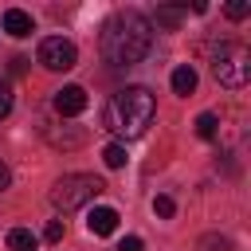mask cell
<instances>
[{
	"instance_id": "3957f363",
	"label": "cell",
	"mask_w": 251,
	"mask_h": 251,
	"mask_svg": "<svg viewBox=\"0 0 251 251\" xmlns=\"http://www.w3.org/2000/svg\"><path fill=\"white\" fill-rule=\"evenodd\" d=\"M102 188H106V184H102L94 173H67V176H59L55 188H51V208H55V212H75V208H82L86 200H94Z\"/></svg>"
},
{
	"instance_id": "52a82bcc",
	"label": "cell",
	"mask_w": 251,
	"mask_h": 251,
	"mask_svg": "<svg viewBox=\"0 0 251 251\" xmlns=\"http://www.w3.org/2000/svg\"><path fill=\"white\" fill-rule=\"evenodd\" d=\"M0 24H4V31H8L12 39H24V35H31V31H35V20H31L24 8H8Z\"/></svg>"
},
{
	"instance_id": "ba28073f",
	"label": "cell",
	"mask_w": 251,
	"mask_h": 251,
	"mask_svg": "<svg viewBox=\"0 0 251 251\" xmlns=\"http://www.w3.org/2000/svg\"><path fill=\"white\" fill-rule=\"evenodd\" d=\"M86 227H90V235H114L118 231V212L114 208H90V216H86Z\"/></svg>"
},
{
	"instance_id": "5b68a950",
	"label": "cell",
	"mask_w": 251,
	"mask_h": 251,
	"mask_svg": "<svg viewBox=\"0 0 251 251\" xmlns=\"http://www.w3.org/2000/svg\"><path fill=\"white\" fill-rule=\"evenodd\" d=\"M35 59H39L47 71H71V67L78 63V47H75L71 39H63V35H47V39H39Z\"/></svg>"
},
{
	"instance_id": "6da1fadb",
	"label": "cell",
	"mask_w": 251,
	"mask_h": 251,
	"mask_svg": "<svg viewBox=\"0 0 251 251\" xmlns=\"http://www.w3.org/2000/svg\"><path fill=\"white\" fill-rule=\"evenodd\" d=\"M149 43H153V24L141 16V12H118L106 20L102 27V55L106 63L114 67H133L149 55Z\"/></svg>"
},
{
	"instance_id": "277c9868",
	"label": "cell",
	"mask_w": 251,
	"mask_h": 251,
	"mask_svg": "<svg viewBox=\"0 0 251 251\" xmlns=\"http://www.w3.org/2000/svg\"><path fill=\"white\" fill-rule=\"evenodd\" d=\"M212 75H216L220 86H231V90L247 86V78H251V51L243 43H220L216 55H212Z\"/></svg>"
},
{
	"instance_id": "7a4b0ae2",
	"label": "cell",
	"mask_w": 251,
	"mask_h": 251,
	"mask_svg": "<svg viewBox=\"0 0 251 251\" xmlns=\"http://www.w3.org/2000/svg\"><path fill=\"white\" fill-rule=\"evenodd\" d=\"M153 118H157V98H153L145 86H122V90L106 102V114H102L106 129L118 133L122 141L141 137V133L153 126Z\"/></svg>"
},
{
	"instance_id": "8992f818",
	"label": "cell",
	"mask_w": 251,
	"mask_h": 251,
	"mask_svg": "<svg viewBox=\"0 0 251 251\" xmlns=\"http://www.w3.org/2000/svg\"><path fill=\"white\" fill-rule=\"evenodd\" d=\"M86 90L82 86H63V90H55V114H63V118H78L82 110H86Z\"/></svg>"
},
{
	"instance_id": "e0dca14e",
	"label": "cell",
	"mask_w": 251,
	"mask_h": 251,
	"mask_svg": "<svg viewBox=\"0 0 251 251\" xmlns=\"http://www.w3.org/2000/svg\"><path fill=\"white\" fill-rule=\"evenodd\" d=\"M224 12H227V20H243V16L251 12V4H243V0H231V4L224 8Z\"/></svg>"
},
{
	"instance_id": "9a60e30c",
	"label": "cell",
	"mask_w": 251,
	"mask_h": 251,
	"mask_svg": "<svg viewBox=\"0 0 251 251\" xmlns=\"http://www.w3.org/2000/svg\"><path fill=\"white\" fill-rule=\"evenodd\" d=\"M8 114H12V82L0 78V118H8Z\"/></svg>"
},
{
	"instance_id": "9c48e42d",
	"label": "cell",
	"mask_w": 251,
	"mask_h": 251,
	"mask_svg": "<svg viewBox=\"0 0 251 251\" xmlns=\"http://www.w3.org/2000/svg\"><path fill=\"white\" fill-rule=\"evenodd\" d=\"M8 251H39V239L27 227H12L8 231Z\"/></svg>"
},
{
	"instance_id": "2e32d148",
	"label": "cell",
	"mask_w": 251,
	"mask_h": 251,
	"mask_svg": "<svg viewBox=\"0 0 251 251\" xmlns=\"http://www.w3.org/2000/svg\"><path fill=\"white\" fill-rule=\"evenodd\" d=\"M43 239H47V243H59V239H63V220H47Z\"/></svg>"
},
{
	"instance_id": "ac0fdd59",
	"label": "cell",
	"mask_w": 251,
	"mask_h": 251,
	"mask_svg": "<svg viewBox=\"0 0 251 251\" xmlns=\"http://www.w3.org/2000/svg\"><path fill=\"white\" fill-rule=\"evenodd\" d=\"M118 251H145V243H141L137 235H126V239L118 243Z\"/></svg>"
},
{
	"instance_id": "8fae6325",
	"label": "cell",
	"mask_w": 251,
	"mask_h": 251,
	"mask_svg": "<svg viewBox=\"0 0 251 251\" xmlns=\"http://www.w3.org/2000/svg\"><path fill=\"white\" fill-rule=\"evenodd\" d=\"M102 161H106V169H122L129 157H126V145L122 141H110L106 149H102Z\"/></svg>"
},
{
	"instance_id": "4fadbf2b",
	"label": "cell",
	"mask_w": 251,
	"mask_h": 251,
	"mask_svg": "<svg viewBox=\"0 0 251 251\" xmlns=\"http://www.w3.org/2000/svg\"><path fill=\"white\" fill-rule=\"evenodd\" d=\"M180 16H184V8H157V12H153V20H157V24H165V27H176V24H180Z\"/></svg>"
},
{
	"instance_id": "5bb4252c",
	"label": "cell",
	"mask_w": 251,
	"mask_h": 251,
	"mask_svg": "<svg viewBox=\"0 0 251 251\" xmlns=\"http://www.w3.org/2000/svg\"><path fill=\"white\" fill-rule=\"evenodd\" d=\"M153 212H157L161 220H169V216L176 212V204H173V196H165V192H161V196H153Z\"/></svg>"
},
{
	"instance_id": "7c38bea8",
	"label": "cell",
	"mask_w": 251,
	"mask_h": 251,
	"mask_svg": "<svg viewBox=\"0 0 251 251\" xmlns=\"http://www.w3.org/2000/svg\"><path fill=\"white\" fill-rule=\"evenodd\" d=\"M216 133H220V118H216V114H200V118H196V137L212 141Z\"/></svg>"
},
{
	"instance_id": "d6986e66",
	"label": "cell",
	"mask_w": 251,
	"mask_h": 251,
	"mask_svg": "<svg viewBox=\"0 0 251 251\" xmlns=\"http://www.w3.org/2000/svg\"><path fill=\"white\" fill-rule=\"evenodd\" d=\"M8 184H12V173H8V165H4V161H0V192H4V188H8Z\"/></svg>"
},
{
	"instance_id": "30bf717a",
	"label": "cell",
	"mask_w": 251,
	"mask_h": 251,
	"mask_svg": "<svg viewBox=\"0 0 251 251\" xmlns=\"http://www.w3.org/2000/svg\"><path fill=\"white\" fill-rule=\"evenodd\" d=\"M173 90H176V94H192V90H196V71H192L188 63H180V67L173 71Z\"/></svg>"
}]
</instances>
